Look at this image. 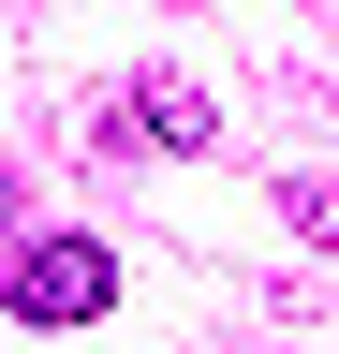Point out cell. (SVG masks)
<instances>
[{
	"mask_svg": "<svg viewBox=\"0 0 339 354\" xmlns=\"http://www.w3.org/2000/svg\"><path fill=\"white\" fill-rule=\"evenodd\" d=\"M295 236H310V251H339V177H295Z\"/></svg>",
	"mask_w": 339,
	"mask_h": 354,
	"instance_id": "obj_3",
	"label": "cell"
},
{
	"mask_svg": "<svg viewBox=\"0 0 339 354\" xmlns=\"http://www.w3.org/2000/svg\"><path fill=\"white\" fill-rule=\"evenodd\" d=\"M133 133H162V148H206V133H222V104H206L192 74H148V104H133Z\"/></svg>",
	"mask_w": 339,
	"mask_h": 354,
	"instance_id": "obj_2",
	"label": "cell"
},
{
	"mask_svg": "<svg viewBox=\"0 0 339 354\" xmlns=\"http://www.w3.org/2000/svg\"><path fill=\"white\" fill-rule=\"evenodd\" d=\"M104 295H118V266H104V236H45V251H15V325H104Z\"/></svg>",
	"mask_w": 339,
	"mask_h": 354,
	"instance_id": "obj_1",
	"label": "cell"
}]
</instances>
